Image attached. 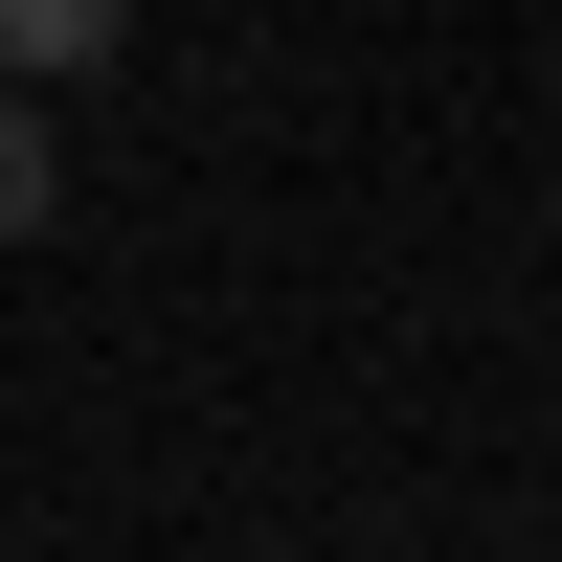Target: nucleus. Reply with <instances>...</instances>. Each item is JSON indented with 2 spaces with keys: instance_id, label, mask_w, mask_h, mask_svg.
<instances>
[{
  "instance_id": "nucleus-1",
  "label": "nucleus",
  "mask_w": 562,
  "mask_h": 562,
  "mask_svg": "<svg viewBox=\"0 0 562 562\" xmlns=\"http://www.w3.org/2000/svg\"><path fill=\"white\" fill-rule=\"evenodd\" d=\"M113 23H135V0H0V68L68 90V68H113Z\"/></svg>"
},
{
  "instance_id": "nucleus-2",
  "label": "nucleus",
  "mask_w": 562,
  "mask_h": 562,
  "mask_svg": "<svg viewBox=\"0 0 562 562\" xmlns=\"http://www.w3.org/2000/svg\"><path fill=\"white\" fill-rule=\"evenodd\" d=\"M45 203H68V180H45V90H23V68H0V248H23V225H45Z\"/></svg>"
}]
</instances>
